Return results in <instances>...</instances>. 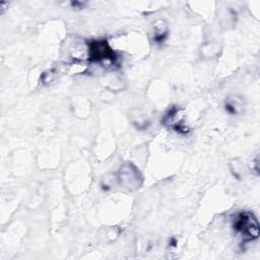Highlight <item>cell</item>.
<instances>
[{
    "label": "cell",
    "instance_id": "2",
    "mask_svg": "<svg viewBox=\"0 0 260 260\" xmlns=\"http://www.w3.org/2000/svg\"><path fill=\"white\" fill-rule=\"evenodd\" d=\"M88 60L91 62L115 61L116 54L106 40H95L88 45Z\"/></svg>",
    "mask_w": 260,
    "mask_h": 260
},
{
    "label": "cell",
    "instance_id": "1",
    "mask_svg": "<svg viewBox=\"0 0 260 260\" xmlns=\"http://www.w3.org/2000/svg\"><path fill=\"white\" fill-rule=\"evenodd\" d=\"M233 228L244 242L254 241L258 239L260 234L258 219L250 211L239 212L233 220Z\"/></svg>",
    "mask_w": 260,
    "mask_h": 260
}]
</instances>
